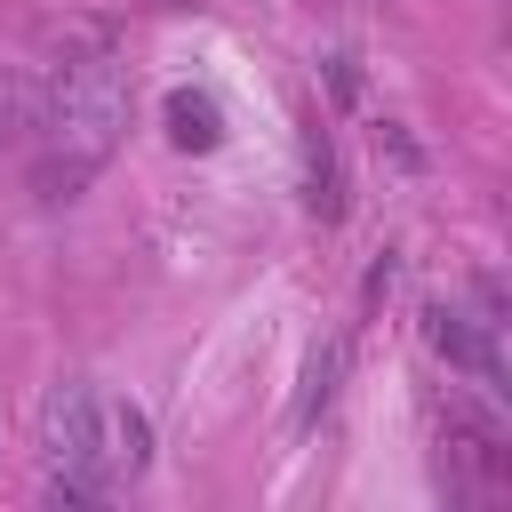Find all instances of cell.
I'll list each match as a JSON object with an SVG mask.
<instances>
[{"mask_svg": "<svg viewBox=\"0 0 512 512\" xmlns=\"http://www.w3.org/2000/svg\"><path fill=\"white\" fill-rule=\"evenodd\" d=\"M120 128H128L120 48H112L104 24L72 16L64 32H48V56L32 64V88H24L32 192H40V200H72V192H88V176L112 160Z\"/></svg>", "mask_w": 512, "mask_h": 512, "instance_id": "cell-1", "label": "cell"}, {"mask_svg": "<svg viewBox=\"0 0 512 512\" xmlns=\"http://www.w3.org/2000/svg\"><path fill=\"white\" fill-rule=\"evenodd\" d=\"M40 448H48V488L64 504H104L144 480L152 464V424L136 400L96 392V384H56L40 408Z\"/></svg>", "mask_w": 512, "mask_h": 512, "instance_id": "cell-2", "label": "cell"}, {"mask_svg": "<svg viewBox=\"0 0 512 512\" xmlns=\"http://www.w3.org/2000/svg\"><path fill=\"white\" fill-rule=\"evenodd\" d=\"M424 344L456 368V376H472L496 408L512 400V368H504V320L496 312H480V304H464V296H440V304H424Z\"/></svg>", "mask_w": 512, "mask_h": 512, "instance_id": "cell-3", "label": "cell"}, {"mask_svg": "<svg viewBox=\"0 0 512 512\" xmlns=\"http://www.w3.org/2000/svg\"><path fill=\"white\" fill-rule=\"evenodd\" d=\"M448 480H456V496H504L512 488V440H504V416H496V400L488 408H472L464 392H448Z\"/></svg>", "mask_w": 512, "mask_h": 512, "instance_id": "cell-4", "label": "cell"}, {"mask_svg": "<svg viewBox=\"0 0 512 512\" xmlns=\"http://www.w3.org/2000/svg\"><path fill=\"white\" fill-rule=\"evenodd\" d=\"M304 208H312L320 224L344 216V168H336V144H328L320 120H304Z\"/></svg>", "mask_w": 512, "mask_h": 512, "instance_id": "cell-5", "label": "cell"}, {"mask_svg": "<svg viewBox=\"0 0 512 512\" xmlns=\"http://www.w3.org/2000/svg\"><path fill=\"white\" fill-rule=\"evenodd\" d=\"M216 136H224V112H216V96H200V88H176V96H168V144H176V152H216Z\"/></svg>", "mask_w": 512, "mask_h": 512, "instance_id": "cell-6", "label": "cell"}, {"mask_svg": "<svg viewBox=\"0 0 512 512\" xmlns=\"http://www.w3.org/2000/svg\"><path fill=\"white\" fill-rule=\"evenodd\" d=\"M336 384H344V336H328V344H312V360H304V392H296V432L336 400Z\"/></svg>", "mask_w": 512, "mask_h": 512, "instance_id": "cell-7", "label": "cell"}, {"mask_svg": "<svg viewBox=\"0 0 512 512\" xmlns=\"http://www.w3.org/2000/svg\"><path fill=\"white\" fill-rule=\"evenodd\" d=\"M16 128H24V80H0V152H8Z\"/></svg>", "mask_w": 512, "mask_h": 512, "instance_id": "cell-8", "label": "cell"}, {"mask_svg": "<svg viewBox=\"0 0 512 512\" xmlns=\"http://www.w3.org/2000/svg\"><path fill=\"white\" fill-rule=\"evenodd\" d=\"M328 88H336V104H360V72H352V56H328Z\"/></svg>", "mask_w": 512, "mask_h": 512, "instance_id": "cell-9", "label": "cell"}]
</instances>
